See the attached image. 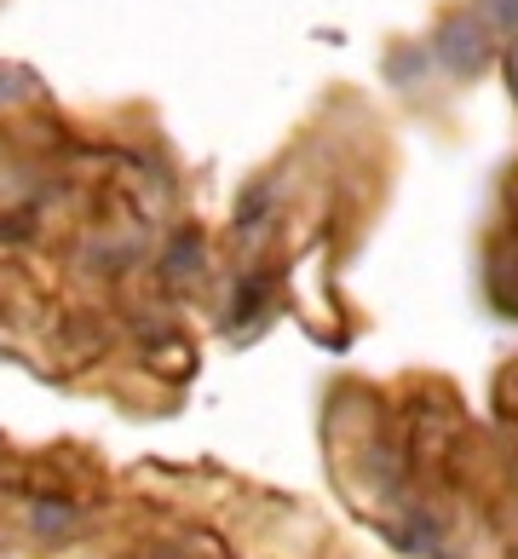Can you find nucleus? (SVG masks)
Listing matches in <instances>:
<instances>
[{"label":"nucleus","instance_id":"nucleus-1","mask_svg":"<svg viewBox=\"0 0 518 559\" xmlns=\"http://www.w3.org/2000/svg\"><path fill=\"white\" fill-rule=\"evenodd\" d=\"M438 58L449 70H461V75L484 70V29L472 24V17H449L444 35H438Z\"/></svg>","mask_w":518,"mask_h":559},{"label":"nucleus","instance_id":"nucleus-2","mask_svg":"<svg viewBox=\"0 0 518 559\" xmlns=\"http://www.w3.org/2000/svg\"><path fill=\"white\" fill-rule=\"evenodd\" d=\"M495 17H502V24H518V0H495Z\"/></svg>","mask_w":518,"mask_h":559},{"label":"nucleus","instance_id":"nucleus-3","mask_svg":"<svg viewBox=\"0 0 518 559\" xmlns=\"http://www.w3.org/2000/svg\"><path fill=\"white\" fill-rule=\"evenodd\" d=\"M507 70H513V93H518V52H513V64H507Z\"/></svg>","mask_w":518,"mask_h":559}]
</instances>
